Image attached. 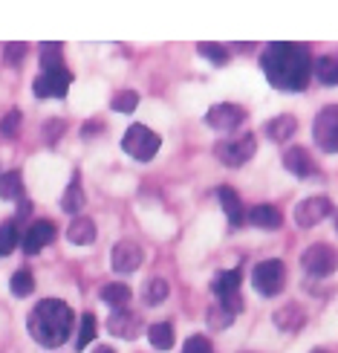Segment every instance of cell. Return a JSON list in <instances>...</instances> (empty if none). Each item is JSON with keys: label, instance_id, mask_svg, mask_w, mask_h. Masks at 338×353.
Wrapping results in <instances>:
<instances>
[{"label": "cell", "instance_id": "6da1fadb", "mask_svg": "<svg viewBox=\"0 0 338 353\" xmlns=\"http://www.w3.org/2000/svg\"><path fill=\"white\" fill-rule=\"evenodd\" d=\"M260 70L275 90L298 93L310 84V76H313L310 47H304V43H284V41L269 43V47L263 50Z\"/></svg>", "mask_w": 338, "mask_h": 353}, {"label": "cell", "instance_id": "7a4b0ae2", "mask_svg": "<svg viewBox=\"0 0 338 353\" xmlns=\"http://www.w3.org/2000/svg\"><path fill=\"white\" fill-rule=\"evenodd\" d=\"M72 321H76V316H72L70 304L58 299H43L29 313V333L41 347H61L70 339Z\"/></svg>", "mask_w": 338, "mask_h": 353}, {"label": "cell", "instance_id": "3957f363", "mask_svg": "<svg viewBox=\"0 0 338 353\" xmlns=\"http://www.w3.org/2000/svg\"><path fill=\"white\" fill-rule=\"evenodd\" d=\"M159 145H162V142H159V137L154 134L151 128H145V125H130L125 139H122L125 154L139 159V163H151V159L156 157V151H159Z\"/></svg>", "mask_w": 338, "mask_h": 353}, {"label": "cell", "instance_id": "277c9868", "mask_svg": "<svg viewBox=\"0 0 338 353\" xmlns=\"http://www.w3.org/2000/svg\"><path fill=\"white\" fill-rule=\"evenodd\" d=\"M301 267H304L306 275H313V278H327L338 270V252L327 243H313L301 255Z\"/></svg>", "mask_w": 338, "mask_h": 353}, {"label": "cell", "instance_id": "5b68a950", "mask_svg": "<svg viewBox=\"0 0 338 353\" xmlns=\"http://www.w3.org/2000/svg\"><path fill=\"white\" fill-rule=\"evenodd\" d=\"M214 296L220 301V307H223L226 313H240L243 310V296H240V272L237 270H229V272H220L214 278Z\"/></svg>", "mask_w": 338, "mask_h": 353}, {"label": "cell", "instance_id": "8992f818", "mask_svg": "<svg viewBox=\"0 0 338 353\" xmlns=\"http://www.w3.org/2000/svg\"><path fill=\"white\" fill-rule=\"evenodd\" d=\"M284 281H286V267H284L281 261H275V258L257 263L255 272H252V284H255V290L260 292V296H266V299L277 296V292L284 290Z\"/></svg>", "mask_w": 338, "mask_h": 353}, {"label": "cell", "instance_id": "52a82bcc", "mask_svg": "<svg viewBox=\"0 0 338 353\" xmlns=\"http://www.w3.org/2000/svg\"><path fill=\"white\" fill-rule=\"evenodd\" d=\"M255 151H257V142H255L252 134H243L240 139L220 142L217 148H214L217 159H220L223 165H229V168H240V165H246L249 159L255 157Z\"/></svg>", "mask_w": 338, "mask_h": 353}, {"label": "cell", "instance_id": "ba28073f", "mask_svg": "<svg viewBox=\"0 0 338 353\" xmlns=\"http://www.w3.org/2000/svg\"><path fill=\"white\" fill-rule=\"evenodd\" d=\"M313 139L321 151H327V154L338 151V105H330L315 116Z\"/></svg>", "mask_w": 338, "mask_h": 353}, {"label": "cell", "instance_id": "9c48e42d", "mask_svg": "<svg viewBox=\"0 0 338 353\" xmlns=\"http://www.w3.org/2000/svg\"><path fill=\"white\" fill-rule=\"evenodd\" d=\"M332 214V200L324 197V194H318V197H306L295 205V223L301 229H313L318 226L321 220H327Z\"/></svg>", "mask_w": 338, "mask_h": 353}, {"label": "cell", "instance_id": "30bf717a", "mask_svg": "<svg viewBox=\"0 0 338 353\" xmlns=\"http://www.w3.org/2000/svg\"><path fill=\"white\" fill-rule=\"evenodd\" d=\"M72 84V72L70 70H55V72H41L32 84V93L38 99H64Z\"/></svg>", "mask_w": 338, "mask_h": 353}, {"label": "cell", "instance_id": "8fae6325", "mask_svg": "<svg viewBox=\"0 0 338 353\" xmlns=\"http://www.w3.org/2000/svg\"><path fill=\"white\" fill-rule=\"evenodd\" d=\"M246 122V110L240 105H231V101H223V105H214L209 113H205V125L214 128V130H223V134H229V130L240 128Z\"/></svg>", "mask_w": 338, "mask_h": 353}, {"label": "cell", "instance_id": "7c38bea8", "mask_svg": "<svg viewBox=\"0 0 338 353\" xmlns=\"http://www.w3.org/2000/svg\"><path fill=\"white\" fill-rule=\"evenodd\" d=\"M110 261H113L116 272H136L142 267V249L134 241H122V243L113 246Z\"/></svg>", "mask_w": 338, "mask_h": 353}, {"label": "cell", "instance_id": "4fadbf2b", "mask_svg": "<svg viewBox=\"0 0 338 353\" xmlns=\"http://www.w3.org/2000/svg\"><path fill=\"white\" fill-rule=\"evenodd\" d=\"M55 238V226L50 223V220H38V223L29 226V232L23 234V252L26 255H38L43 246L52 243Z\"/></svg>", "mask_w": 338, "mask_h": 353}, {"label": "cell", "instance_id": "5bb4252c", "mask_svg": "<svg viewBox=\"0 0 338 353\" xmlns=\"http://www.w3.org/2000/svg\"><path fill=\"white\" fill-rule=\"evenodd\" d=\"M107 330L113 336H119V339H134V336H139V330H142V319L122 307V310H113V316L107 321Z\"/></svg>", "mask_w": 338, "mask_h": 353}, {"label": "cell", "instance_id": "9a60e30c", "mask_svg": "<svg viewBox=\"0 0 338 353\" xmlns=\"http://www.w3.org/2000/svg\"><path fill=\"white\" fill-rule=\"evenodd\" d=\"M217 197H220V205L229 217L231 226H243V203H240V194L234 191L231 185H220L217 188Z\"/></svg>", "mask_w": 338, "mask_h": 353}, {"label": "cell", "instance_id": "2e32d148", "mask_svg": "<svg viewBox=\"0 0 338 353\" xmlns=\"http://www.w3.org/2000/svg\"><path fill=\"white\" fill-rule=\"evenodd\" d=\"M266 137L272 139V142H286V139H292L295 137V130H298V119L295 116H289V113H284V116H275V119H269L266 122Z\"/></svg>", "mask_w": 338, "mask_h": 353}, {"label": "cell", "instance_id": "e0dca14e", "mask_svg": "<svg viewBox=\"0 0 338 353\" xmlns=\"http://www.w3.org/2000/svg\"><path fill=\"white\" fill-rule=\"evenodd\" d=\"M249 223H252V226H257V229L275 232V229H281L284 217H281V212H277L275 205H255V209L249 212Z\"/></svg>", "mask_w": 338, "mask_h": 353}, {"label": "cell", "instance_id": "ac0fdd59", "mask_svg": "<svg viewBox=\"0 0 338 353\" xmlns=\"http://www.w3.org/2000/svg\"><path fill=\"white\" fill-rule=\"evenodd\" d=\"M284 168L292 171L295 176H310V174L315 171L310 154H306L304 148H298V145H295V148H286V154H284Z\"/></svg>", "mask_w": 338, "mask_h": 353}, {"label": "cell", "instance_id": "d6986e66", "mask_svg": "<svg viewBox=\"0 0 338 353\" xmlns=\"http://www.w3.org/2000/svg\"><path fill=\"white\" fill-rule=\"evenodd\" d=\"M67 238H70V243H76V246L93 243L96 241V223L90 217H76L70 223V229H67Z\"/></svg>", "mask_w": 338, "mask_h": 353}, {"label": "cell", "instance_id": "ffe728a7", "mask_svg": "<svg viewBox=\"0 0 338 353\" xmlns=\"http://www.w3.org/2000/svg\"><path fill=\"white\" fill-rule=\"evenodd\" d=\"M304 307L301 304H286V307H281V310L275 313V325L281 327V330H286V333H295L301 325H304Z\"/></svg>", "mask_w": 338, "mask_h": 353}, {"label": "cell", "instance_id": "44dd1931", "mask_svg": "<svg viewBox=\"0 0 338 353\" xmlns=\"http://www.w3.org/2000/svg\"><path fill=\"white\" fill-rule=\"evenodd\" d=\"M315 79L327 87H338V55H324L315 64Z\"/></svg>", "mask_w": 338, "mask_h": 353}, {"label": "cell", "instance_id": "7402d4cb", "mask_svg": "<svg viewBox=\"0 0 338 353\" xmlns=\"http://www.w3.org/2000/svg\"><path fill=\"white\" fill-rule=\"evenodd\" d=\"M101 301L110 304L113 310H122V307H127V301H130V287L127 284H107L101 290Z\"/></svg>", "mask_w": 338, "mask_h": 353}, {"label": "cell", "instance_id": "603a6c76", "mask_svg": "<svg viewBox=\"0 0 338 353\" xmlns=\"http://www.w3.org/2000/svg\"><path fill=\"white\" fill-rule=\"evenodd\" d=\"M148 339L156 350H171L173 347V327L168 321H159V325H151L148 327Z\"/></svg>", "mask_w": 338, "mask_h": 353}, {"label": "cell", "instance_id": "cb8c5ba5", "mask_svg": "<svg viewBox=\"0 0 338 353\" xmlns=\"http://www.w3.org/2000/svg\"><path fill=\"white\" fill-rule=\"evenodd\" d=\"M23 194V180L18 171H6L0 174V197L3 200H21Z\"/></svg>", "mask_w": 338, "mask_h": 353}, {"label": "cell", "instance_id": "d4e9b609", "mask_svg": "<svg viewBox=\"0 0 338 353\" xmlns=\"http://www.w3.org/2000/svg\"><path fill=\"white\" fill-rule=\"evenodd\" d=\"M41 67H43V72L64 70V64H61V43H43L41 47Z\"/></svg>", "mask_w": 338, "mask_h": 353}, {"label": "cell", "instance_id": "484cf974", "mask_svg": "<svg viewBox=\"0 0 338 353\" xmlns=\"http://www.w3.org/2000/svg\"><path fill=\"white\" fill-rule=\"evenodd\" d=\"M9 287H12V292H14L18 299H26V296H32V292H35V278H32V272L21 270V272L12 275Z\"/></svg>", "mask_w": 338, "mask_h": 353}, {"label": "cell", "instance_id": "4316f807", "mask_svg": "<svg viewBox=\"0 0 338 353\" xmlns=\"http://www.w3.org/2000/svg\"><path fill=\"white\" fill-rule=\"evenodd\" d=\"M81 205H84V191H81L78 183H72V185L64 191V197H61V209H64L67 214H76V212H81Z\"/></svg>", "mask_w": 338, "mask_h": 353}, {"label": "cell", "instance_id": "83f0119b", "mask_svg": "<svg viewBox=\"0 0 338 353\" xmlns=\"http://www.w3.org/2000/svg\"><path fill=\"white\" fill-rule=\"evenodd\" d=\"M197 52L209 58L214 67H226L229 64V50L223 47V43H200Z\"/></svg>", "mask_w": 338, "mask_h": 353}, {"label": "cell", "instance_id": "f1b7e54d", "mask_svg": "<svg viewBox=\"0 0 338 353\" xmlns=\"http://www.w3.org/2000/svg\"><path fill=\"white\" fill-rule=\"evenodd\" d=\"M168 281H162V278H154V281L145 287V304H162L165 299H168Z\"/></svg>", "mask_w": 338, "mask_h": 353}, {"label": "cell", "instance_id": "f546056e", "mask_svg": "<svg viewBox=\"0 0 338 353\" xmlns=\"http://www.w3.org/2000/svg\"><path fill=\"white\" fill-rule=\"evenodd\" d=\"M18 246V229L14 223H0V258H6Z\"/></svg>", "mask_w": 338, "mask_h": 353}, {"label": "cell", "instance_id": "4dcf8cb0", "mask_svg": "<svg viewBox=\"0 0 338 353\" xmlns=\"http://www.w3.org/2000/svg\"><path fill=\"white\" fill-rule=\"evenodd\" d=\"M110 108H113V110H119V113H134V110L139 108V93H134V90L116 93L113 101H110Z\"/></svg>", "mask_w": 338, "mask_h": 353}, {"label": "cell", "instance_id": "1f68e13d", "mask_svg": "<svg viewBox=\"0 0 338 353\" xmlns=\"http://www.w3.org/2000/svg\"><path fill=\"white\" fill-rule=\"evenodd\" d=\"M93 339H96V316H93V313H84V316H81V330H78L76 347L84 350Z\"/></svg>", "mask_w": 338, "mask_h": 353}, {"label": "cell", "instance_id": "d6a6232c", "mask_svg": "<svg viewBox=\"0 0 338 353\" xmlns=\"http://www.w3.org/2000/svg\"><path fill=\"white\" fill-rule=\"evenodd\" d=\"M18 128H21V110H9L3 119H0V134H3L6 139L18 137Z\"/></svg>", "mask_w": 338, "mask_h": 353}, {"label": "cell", "instance_id": "836d02e7", "mask_svg": "<svg viewBox=\"0 0 338 353\" xmlns=\"http://www.w3.org/2000/svg\"><path fill=\"white\" fill-rule=\"evenodd\" d=\"M23 55H26V43H6L3 47V61L9 64V67H18L21 61H23Z\"/></svg>", "mask_w": 338, "mask_h": 353}, {"label": "cell", "instance_id": "e575fe53", "mask_svg": "<svg viewBox=\"0 0 338 353\" xmlns=\"http://www.w3.org/2000/svg\"><path fill=\"white\" fill-rule=\"evenodd\" d=\"M182 353H214V347L205 336H191V339L185 342V347H182Z\"/></svg>", "mask_w": 338, "mask_h": 353}, {"label": "cell", "instance_id": "d590c367", "mask_svg": "<svg viewBox=\"0 0 338 353\" xmlns=\"http://www.w3.org/2000/svg\"><path fill=\"white\" fill-rule=\"evenodd\" d=\"M64 128H67L64 119H50L47 125H43V137H47V142H58L64 134Z\"/></svg>", "mask_w": 338, "mask_h": 353}, {"label": "cell", "instance_id": "8d00e7d4", "mask_svg": "<svg viewBox=\"0 0 338 353\" xmlns=\"http://www.w3.org/2000/svg\"><path fill=\"white\" fill-rule=\"evenodd\" d=\"M96 353H113V347H96Z\"/></svg>", "mask_w": 338, "mask_h": 353}, {"label": "cell", "instance_id": "74e56055", "mask_svg": "<svg viewBox=\"0 0 338 353\" xmlns=\"http://www.w3.org/2000/svg\"><path fill=\"white\" fill-rule=\"evenodd\" d=\"M332 220H335V229H338V209H332Z\"/></svg>", "mask_w": 338, "mask_h": 353}, {"label": "cell", "instance_id": "f35d334b", "mask_svg": "<svg viewBox=\"0 0 338 353\" xmlns=\"http://www.w3.org/2000/svg\"><path fill=\"white\" fill-rule=\"evenodd\" d=\"M310 353H330V350H324V347H315V350H310Z\"/></svg>", "mask_w": 338, "mask_h": 353}]
</instances>
